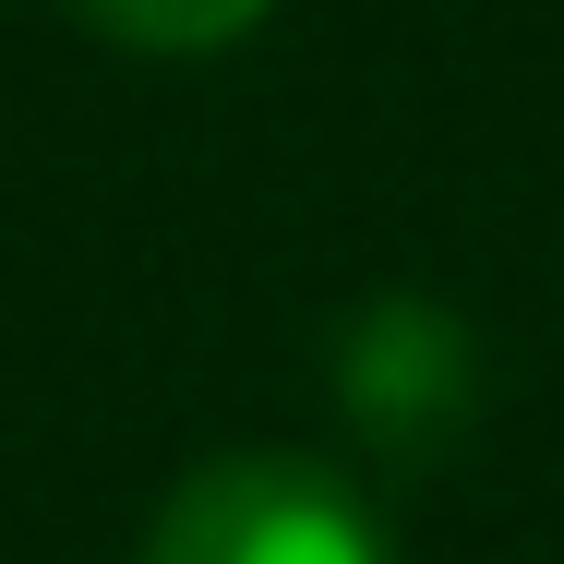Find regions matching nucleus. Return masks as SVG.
<instances>
[{"mask_svg": "<svg viewBox=\"0 0 564 564\" xmlns=\"http://www.w3.org/2000/svg\"><path fill=\"white\" fill-rule=\"evenodd\" d=\"M144 564H397V553H384V517L360 505L348 468L240 445V456H205L156 505Z\"/></svg>", "mask_w": 564, "mask_h": 564, "instance_id": "nucleus-1", "label": "nucleus"}, {"mask_svg": "<svg viewBox=\"0 0 564 564\" xmlns=\"http://www.w3.org/2000/svg\"><path fill=\"white\" fill-rule=\"evenodd\" d=\"M337 397H348V421H360V445L433 456L456 421H468V397H480L468 325L433 313V301H372L337 337Z\"/></svg>", "mask_w": 564, "mask_h": 564, "instance_id": "nucleus-2", "label": "nucleus"}, {"mask_svg": "<svg viewBox=\"0 0 564 564\" xmlns=\"http://www.w3.org/2000/svg\"><path fill=\"white\" fill-rule=\"evenodd\" d=\"M73 24H97L109 48H144V61H205V48H240L276 0H61Z\"/></svg>", "mask_w": 564, "mask_h": 564, "instance_id": "nucleus-3", "label": "nucleus"}]
</instances>
